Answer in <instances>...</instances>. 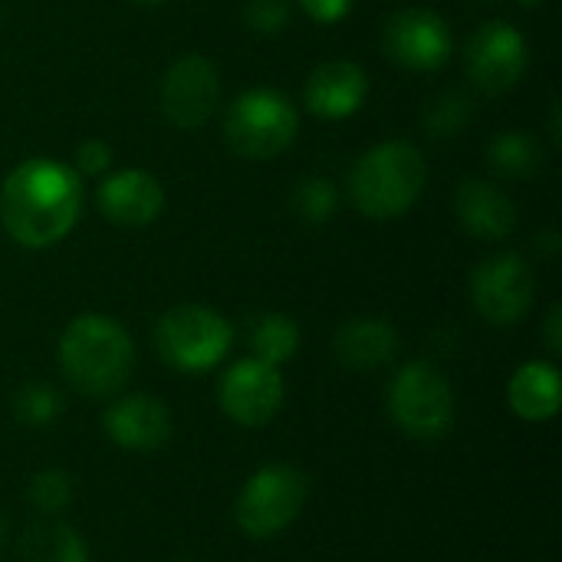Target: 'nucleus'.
Listing matches in <instances>:
<instances>
[{"label":"nucleus","instance_id":"obj_1","mask_svg":"<svg viewBox=\"0 0 562 562\" xmlns=\"http://www.w3.org/2000/svg\"><path fill=\"white\" fill-rule=\"evenodd\" d=\"M82 175L53 158L20 161L0 188V224L26 250H46L69 237L82 214Z\"/></svg>","mask_w":562,"mask_h":562},{"label":"nucleus","instance_id":"obj_2","mask_svg":"<svg viewBox=\"0 0 562 562\" xmlns=\"http://www.w3.org/2000/svg\"><path fill=\"white\" fill-rule=\"evenodd\" d=\"M56 362L72 392L86 398H115L135 372V342L112 316L82 313L63 329Z\"/></svg>","mask_w":562,"mask_h":562},{"label":"nucleus","instance_id":"obj_3","mask_svg":"<svg viewBox=\"0 0 562 562\" xmlns=\"http://www.w3.org/2000/svg\"><path fill=\"white\" fill-rule=\"evenodd\" d=\"M428 161L418 145L392 138L372 145L349 171V198L369 221H395L425 194Z\"/></svg>","mask_w":562,"mask_h":562},{"label":"nucleus","instance_id":"obj_4","mask_svg":"<svg viewBox=\"0 0 562 562\" xmlns=\"http://www.w3.org/2000/svg\"><path fill=\"white\" fill-rule=\"evenodd\" d=\"M389 415L412 441H441L458 418L451 379L425 359L405 362L389 385Z\"/></svg>","mask_w":562,"mask_h":562},{"label":"nucleus","instance_id":"obj_5","mask_svg":"<svg viewBox=\"0 0 562 562\" xmlns=\"http://www.w3.org/2000/svg\"><path fill=\"white\" fill-rule=\"evenodd\" d=\"M234 346V326L211 306L184 303L155 323V349L165 366L184 375L217 369Z\"/></svg>","mask_w":562,"mask_h":562},{"label":"nucleus","instance_id":"obj_6","mask_svg":"<svg viewBox=\"0 0 562 562\" xmlns=\"http://www.w3.org/2000/svg\"><path fill=\"white\" fill-rule=\"evenodd\" d=\"M310 501V477L290 464H267L254 471L237 501L234 524L250 540H273L290 530Z\"/></svg>","mask_w":562,"mask_h":562},{"label":"nucleus","instance_id":"obj_7","mask_svg":"<svg viewBox=\"0 0 562 562\" xmlns=\"http://www.w3.org/2000/svg\"><path fill=\"white\" fill-rule=\"evenodd\" d=\"M300 132V112L290 95L277 89H247L234 99L224 115L227 145L254 161H267L283 155Z\"/></svg>","mask_w":562,"mask_h":562},{"label":"nucleus","instance_id":"obj_8","mask_svg":"<svg viewBox=\"0 0 562 562\" xmlns=\"http://www.w3.org/2000/svg\"><path fill=\"white\" fill-rule=\"evenodd\" d=\"M471 300L484 323L514 326L520 323L537 300V273L520 254H494L481 260L471 273Z\"/></svg>","mask_w":562,"mask_h":562},{"label":"nucleus","instance_id":"obj_9","mask_svg":"<svg viewBox=\"0 0 562 562\" xmlns=\"http://www.w3.org/2000/svg\"><path fill=\"white\" fill-rule=\"evenodd\" d=\"M283 402H286L283 372L254 356L237 359L231 369H224L217 382V405L240 428L270 425L280 415Z\"/></svg>","mask_w":562,"mask_h":562},{"label":"nucleus","instance_id":"obj_10","mask_svg":"<svg viewBox=\"0 0 562 562\" xmlns=\"http://www.w3.org/2000/svg\"><path fill=\"white\" fill-rule=\"evenodd\" d=\"M221 99V72L201 53H184L175 59L161 79V112L165 119L181 128L194 132L207 125Z\"/></svg>","mask_w":562,"mask_h":562},{"label":"nucleus","instance_id":"obj_11","mask_svg":"<svg viewBox=\"0 0 562 562\" xmlns=\"http://www.w3.org/2000/svg\"><path fill=\"white\" fill-rule=\"evenodd\" d=\"M527 63H530V53H527V40L524 33L507 23V20H491L484 23L471 43H468V53H464V66H468V76L477 89H484L487 95H501V92H510L524 72H527Z\"/></svg>","mask_w":562,"mask_h":562},{"label":"nucleus","instance_id":"obj_12","mask_svg":"<svg viewBox=\"0 0 562 562\" xmlns=\"http://www.w3.org/2000/svg\"><path fill=\"white\" fill-rule=\"evenodd\" d=\"M385 53L392 63L405 69L431 72L451 59L454 33L441 13L425 7H408L385 23Z\"/></svg>","mask_w":562,"mask_h":562},{"label":"nucleus","instance_id":"obj_13","mask_svg":"<svg viewBox=\"0 0 562 562\" xmlns=\"http://www.w3.org/2000/svg\"><path fill=\"white\" fill-rule=\"evenodd\" d=\"M102 431L122 451L148 454V451H158L171 441L175 422H171V412L161 398H155L148 392H135V395L115 398L102 412Z\"/></svg>","mask_w":562,"mask_h":562},{"label":"nucleus","instance_id":"obj_14","mask_svg":"<svg viewBox=\"0 0 562 562\" xmlns=\"http://www.w3.org/2000/svg\"><path fill=\"white\" fill-rule=\"evenodd\" d=\"M95 204L109 224L145 227L165 211V188L142 168H122L95 188Z\"/></svg>","mask_w":562,"mask_h":562},{"label":"nucleus","instance_id":"obj_15","mask_svg":"<svg viewBox=\"0 0 562 562\" xmlns=\"http://www.w3.org/2000/svg\"><path fill=\"white\" fill-rule=\"evenodd\" d=\"M366 95H369V76L359 63L349 59H329L316 66L303 86L306 109L326 122L356 115L366 105Z\"/></svg>","mask_w":562,"mask_h":562},{"label":"nucleus","instance_id":"obj_16","mask_svg":"<svg viewBox=\"0 0 562 562\" xmlns=\"http://www.w3.org/2000/svg\"><path fill=\"white\" fill-rule=\"evenodd\" d=\"M454 214L468 234L481 240H504L517 231V204L491 181L468 178L454 194Z\"/></svg>","mask_w":562,"mask_h":562},{"label":"nucleus","instance_id":"obj_17","mask_svg":"<svg viewBox=\"0 0 562 562\" xmlns=\"http://www.w3.org/2000/svg\"><path fill=\"white\" fill-rule=\"evenodd\" d=\"M333 352L339 366L352 372H375V369H385L398 356V333L389 319H379V316L349 319L339 326L333 339Z\"/></svg>","mask_w":562,"mask_h":562},{"label":"nucleus","instance_id":"obj_18","mask_svg":"<svg viewBox=\"0 0 562 562\" xmlns=\"http://www.w3.org/2000/svg\"><path fill=\"white\" fill-rule=\"evenodd\" d=\"M562 379L557 362L530 359L507 382V405L517 418L543 425L560 415Z\"/></svg>","mask_w":562,"mask_h":562},{"label":"nucleus","instance_id":"obj_19","mask_svg":"<svg viewBox=\"0 0 562 562\" xmlns=\"http://www.w3.org/2000/svg\"><path fill=\"white\" fill-rule=\"evenodd\" d=\"M20 557L23 562H89V547L76 527L46 517L23 533Z\"/></svg>","mask_w":562,"mask_h":562},{"label":"nucleus","instance_id":"obj_20","mask_svg":"<svg viewBox=\"0 0 562 562\" xmlns=\"http://www.w3.org/2000/svg\"><path fill=\"white\" fill-rule=\"evenodd\" d=\"M300 342H303L300 326L286 313H263L250 323V352L260 362H270L280 369L283 362L296 356Z\"/></svg>","mask_w":562,"mask_h":562},{"label":"nucleus","instance_id":"obj_21","mask_svg":"<svg viewBox=\"0 0 562 562\" xmlns=\"http://www.w3.org/2000/svg\"><path fill=\"white\" fill-rule=\"evenodd\" d=\"M487 165L501 178H530L543 165V145L524 128L501 132L487 148Z\"/></svg>","mask_w":562,"mask_h":562},{"label":"nucleus","instance_id":"obj_22","mask_svg":"<svg viewBox=\"0 0 562 562\" xmlns=\"http://www.w3.org/2000/svg\"><path fill=\"white\" fill-rule=\"evenodd\" d=\"M13 415L26 428H46L63 415V398L49 382H26L13 395Z\"/></svg>","mask_w":562,"mask_h":562},{"label":"nucleus","instance_id":"obj_23","mask_svg":"<svg viewBox=\"0 0 562 562\" xmlns=\"http://www.w3.org/2000/svg\"><path fill=\"white\" fill-rule=\"evenodd\" d=\"M293 211L300 221L306 224H326L336 217L339 211V191L329 178H303L296 188H293Z\"/></svg>","mask_w":562,"mask_h":562},{"label":"nucleus","instance_id":"obj_24","mask_svg":"<svg viewBox=\"0 0 562 562\" xmlns=\"http://www.w3.org/2000/svg\"><path fill=\"white\" fill-rule=\"evenodd\" d=\"M72 494H76V484L66 471L59 468H46L40 474L30 477V487H26V501L30 507H36L43 517H56L63 514L69 504H72Z\"/></svg>","mask_w":562,"mask_h":562},{"label":"nucleus","instance_id":"obj_25","mask_svg":"<svg viewBox=\"0 0 562 562\" xmlns=\"http://www.w3.org/2000/svg\"><path fill=\"white\" fill-rule=\"evenodd\" d=\"M471 115H474V105L468 95L461 92H448L441 99H435L425 112V132L431 138H454L461 135L468 125H471Z\"/></svg>","mask_w":562,"mask_h":562},{"label":"nucleus","instance_id":"obj_26","mask_svg":"<svg viewBox=\"0 0 562 562\" xmlns=\"http://www.w3.org/2000/svg\"><path fill=\"white\" fill-rule=\"evenodd\" d=\"M293 3L290 0H247L244 7V23L257 36H277L290 26Z\"/></svg>","mask_w":562,"mask_h":562},{"label":"nucleus","instance_id":"obj_27","mask_svg":"<svg viewBox=\"0 0 562 562\" xmlns=\"http://www.w3.org/2000/svg\"><path fill=\"white\" fill-rule=\"evenodd\" d=\"M112 145L109 142H102V138H86V142H79V148H76V171L79 175H102V171H109V165H112Z\"/></svg>","mask_w":562,"mask_h":562},{"label":"nucleus","instance_id":"obj_28","mask_svg":"<svg viewBox=\"0 0 562 562\" xmlns=\"http://www.w3.org/2000/svg\"><path fill=\"white\" fill-rule=\"evenodd\" d=\"M300 7L306 10L310 20H316L323 26H333V23H339V20L349 16L352 0H300Z\"/></svg>","mask_w":562,"mask_h":562},{"label":"nucleus","instance_id":"obj_29","mask_svg":"<svg viewBox=\"0 0 562 562\" xmlns=\"http://www.w3.org/2000/svg\"><path fill=\"white\" fill-rule=\"evenodd\" d=\"M543 336H547V349H550L553 356H560L562 352V306L560 303H553V306H550Z\"/></svg>","mask_w":562,"mask_h":562},{"label":"nucleus","instance_id":"obj_30","mask_svg":"<svg viewBox=\"0 0 562 562\" xmlns=\"http://www.w3.org/2000/svg\"><path fill=\"white\" fill-rule=\"evenodd\" d=\"M537 244H540V247H543V250H547L550 257H553V254L560 250V237H557L553 231H547L543 237H537Z\"/></svg>","mask_w":562,"mask_h":562},{"label":"nucleus","instance_id":"obj_31","mask_svg":"<svg viewBox=\"0 0 562 562\" xmlns=\"http://www.w3.org/2000/svg\"><path fill=\"white\" fill-rule=\"evenodd\" d=\"M7 547V517H3V510H0V550Z\"/></svg>","mask_w":562,"mask_h":562},{"label":"nucleus","instance_id":"obj_32","mask_svg":"<svg viewBox=\"0 0 562 562\" xmlns=\"http://www.w3.org/2000/svg\"><path fill=\"white\" fill-rule=\"evenodd\" d=\"M135 3H142V7H158V3H165V0H135Z\"/></svg>","mask_w":562,"mask_h":562},{"label":"nucleus","instance_id":"obj_33","mask_svg":"<svg viewBox=\"0 0 562 562\" xmlns=\"http://www.w3.org/2000/svg\"><path fill=\"white\" fill-rule=\"evenodd\" d=\"M520 3H524V7H540L543 0H520Z\"/></svg>","mask_w":562,"mask_h":562},{"label":"nucleus","instance_id":"obj_34","mask_svg":"<svg viewBox=\"0 0 562 562\" xmlns=\"http://www.w3.org/2000/svg\"><path fill=\"white\" fill-rule=\"evenodd\" d=\"M487 3H501V0H487Z\"/></svg>","mask_w":562,"mask_h":562}]
</instances>
